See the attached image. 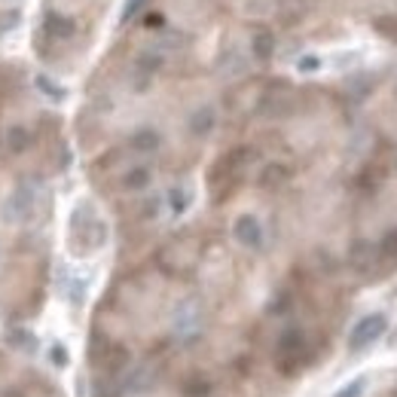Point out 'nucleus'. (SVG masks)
<instances>
[{
    "instance_id": "f257e3e1",
    "label": "nucleus",
    "mask_w": 397,
    "mask_h": 397,
    "mask_svg": "<svg viewBox=\"0 0 397 397\" xmlns=\"http://www.w3.org/2000/svg\"><path fill=\"white\" fill-rule=\"evenodd\" d=\"M272 46H275V40H272V34H257V40H254V52H257V59H269L272 55Z\"/></svg>"
},
{
    "instance_id": "f03ea898",
    "label": "nucleus",
    "mask_w": 397,
    "mask_h": 397,
    "mask_svg": "<svg viewBox=\"0 0 397 397\" xmlns=\"http://www.w3.org/2000/svg\"><path fill=\"white\" fill-rule=\"evenodd\" d=\"M370 397H397V382H388L385 388H379V391L370 394Z\"/></svg>"
}]
</instances>
